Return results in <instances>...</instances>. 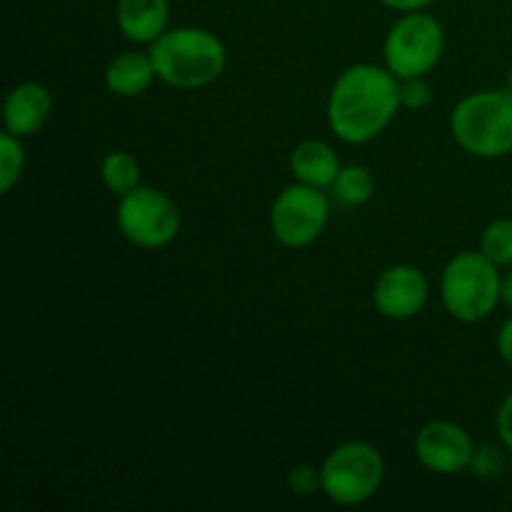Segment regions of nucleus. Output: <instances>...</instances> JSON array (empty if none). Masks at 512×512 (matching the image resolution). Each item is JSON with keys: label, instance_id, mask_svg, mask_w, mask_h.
Wrapping results in <instances>:
<instances>
[{"label": "nucleus", "instance_id": "nucleus-12", "mask_svg": "<svg viewBox=\"0 0 512 512\" xmlns=\"http://www.w3.org/2000/svg\"><path fill=\"white\" fill-rule=\"evenodd\" d=\"M168 0H118L115 18L130 43H155L168 28Z\"/></svg>", "mask_w": 512, "mask_h": 512}, {"label": "nucleus", "instance_id": "nucleus-9", "mask_svg": "<svg viewBox=\"0 0 512 512\" xmlns=\"http://www.w3.org/2000/svg\"><path fill=\"white\" fill-rule=\"evenodd\" d=\"M475 450L478 445L473 443L468 430L450 420H433V423L423 425L413 443L418 463L430 473L440 475H455L468 470L473 465Z\"/></svg>", "mask_w": 512, "mask_h": 512}, {"label": "nucleus", "instance_id": "nucleus-6", "mask_svg": "<svg viewBox=\"0 0 512 512\" xmlns=\"http://www.w3.org/2000/svg\"><path fill=\"white\" fill-rule=\"evenodd\" d=\"M445 53V30L433 15L413 13L395 20L383 43L385 68L398 80L425 78Z\"/></svg>", "mask_w": 512, "mask_h": 512}, {"label": "nucleus", "instance_id": "nucleus-18", "mask_svg": "<svg viewBox=\"0 0 512 512\" xmlns=\"http://www.w3.org/2000/svg\"><path fill=\"white\" fill-rule=\"evenodd\" d=\"M20 140L23 138L8 133V130L0 135V193H10L23 175L25 150Z\"/></svg>", "mask_w": 512, "mask_h": 512}, {"label": "nucleus", "instance_id": "nucleus-21", "mask_svg": "<svg viewBox=\"0 0 512 512\" xmlns=\"http://www.w3.org/2000/svg\"><path fill=\"white\" fill-rule=\"evenodd\" d=\"M470 468H473V473L478 478H498L505 468L503 453L498 448H493V445H483V448L475 450V458Z\"/></svg>", "mask_w": 512, "mask_h": 512}, {"label": "nucleus", "instance_id": "nucleus-3", "mask_svg": "<svg viewBox=\"0 0 512 512\" xmlns=\"http://www.w3.org/2000/svg\"><path fill=\"white\" fill-rule=\"evenodd\" d=\"M453 140L473 158H503L512 153V93L480 90L460 100L450 115Z\"/></svg>", "mask_w": 512, "mask_h": 512}, {"label": "nucleus", "instance_id": "nucleus-11", "mask_svg": "<svg viewBox=\"0 0 512 512\" xmlns=\"http://www.w3.org/2000/svg\"><path fill=\"white\" fill-rule=\"evenodd\" d=\"M50 110H53V98L45 85L20 83L5 95L3 125L18 138H30L48 123Z\"/></svg>", "mask_w": 512, "mask_h": 512}, {"label": "nucleus", "instance_id": "nucleus-10", "mask_svg": "<svg viewBox=\"0 0 512 512\" xmlns=\"http://www.w3.org/2000/svg\"><path fill=\"white\" fill-rule=\"evenodd\" d=\"M430 283L415 265H393L385 270L373 288V305L383 318L410 320L425 308Z\"/></svg>", "mask_w": 512, "mask_h": 512}, {"label": "nucleus", "instance_id": "nucleus-14", "mask_svg": "<svg viewBox=\"0 0 512 512\" xmlns=\"http://www.w3.org/2000/svg\"><path fill=\"white\" fill-rule=\"evenodd\" d=\"M158 78L150 53H120L105 68V85L118 98H138Z\"/></svg>", "mask_w": 512, "mask_h": 512}, {"label": "nucleus", "instance_id": "nucleus-24", "mask_svg": "<svg viewBox=\"0 0 512 512\" xmlns=\"http://www.w3.org/2000/svg\"><path fill=\"white\" fill-rule=\"evenodd\" d=\"M388 8L393 10H403V13H413V10H425L428 5H433L435 0H380Z\"/></svg>", "mask_w": 512, "mask_h": 512}, {"label": "nucleus", "instance_id": "nucleus-13", "mask_svg": "<svg viewBox=\"0 0 512 512\" xmlns=\"http://www.w3.org/2000/svg\"><path fill=\"white\" fill-rule=\"evenodd\" d=\"M290 173L298 183L313 185V188H333L340 173V158L323 140H303L290 153Z\"/></svg>", "mask_w": 512, "mask_h": 512}, {"label": "nucleus", "instance_id": "nucleus-2", "mask_svg": "<svg viewBox=\"0 0 512 512\" xmlns=\"http://www.w3.org/2000/svg\"><path fill=\"white\" fill-rule=\"evenodd\" d=\"M148 53L158 78L180 90L215 83L228 65V48L223 40L203 28L165 30L155 43H150Z\"/></svg>", "mask_w": 512, "mask_h": 512}, {"label": "nucleus", "instance_id": "nucleus-7", "mask_svg": "<svg viewBox=\"0 0 512 512\" xmlns=\"http://www.w3.org/2000/svg\"><path fill=\"white\" fill-rule=\"evenodd\" d=\"M115 223L128 243L145 250L165 248L180 233V208L170 195L138 185L120 198Z\"/></svg>", "mask_w": 512, "mask_h": 512}, {"label": "nucleus", "instance_id": "nucleus-5", "mask_svg": "<svg viewBox=\"0 0 512 512\" xmlns=\"http://www.w3.org/2000/svg\"><path fill=\"white\" fill-rule=\"evenodd\" d=\"M325 498L335 505L353 508L373 498L385 480V458L373 443H343L320 465Z\"/></svg>", "mask_w": 512, "mask_h": 512}, {"label": "nucleus", "instance_id": "nucleus-25", "mask_svg": "<svg viewBox=\"0 0 512 512\" xmlns=\"http://www.w3.org/2000/svg\"><path fill=\"white\" fill-rule=\"evenodd\" d=\"M503 303L512 310V273L503 278Z\"/></svg>", "mask_w": 512, "mask_h": 512}, {"label": "nucleus", "instance_id": "nucleus-8", "mask_svg": "<svg viewBox=\"0 0 512 512\" xmlns=\"http://www.w3.org/2000/svg\"><path fill=\"white\" fill-rule=\"evenodd\" d=\"M330 220V203L313 185H288L270 208L273 238L285 248H308L325 233Z\"/></svg>", "mask_w": 512, "mask_h": 512}, {"label": "nucleus", "instance_id": "nucleus-23", "mask_svg": "<svg viewBox=\"0 0 512 512\" xmlns=\"http://www.w3.org/2000/svg\"><path fill=\"white\" fill-rule=\"evenodd\" d=\"M498 353L500 358L512 368V318L505 320L503 328L498 333Z\"/></svg>", "mask_w": 512, "mask_h": 512}, {"label": "nucleus", "instance_id": "nucleus-17", "mask_svg": "<svg viewBox=\"0 0 512 512\" xmlns=\"http://www.w3.org/2000/svg\"><path fill=\"white\" fill-rule=\"evenodd\" d=\"M480 253L493 260L498 268L512 265V218L493 220L480 235Z\"/></svg>", "mask_w": 512, "mask_h": 512}, {"label": "nucleus", "instance_id": "nucleus-22", "mask_svg": "<svg viewBox=\"0 0 512 512\" xmlns=\"http://www.w3.org/2000/svg\"><path fill=\"white\" fill-rule=\"evenodd\" d=\"M495 425H498V433H500V440H503V445L512 453V393L505 395V400L500 403Z\"/></svg>", "mask_w": 512, "mask_h": 512}, {"label": "nucleus", "instance_id": "nucleus-19", "mask_svg": "<svg viewBox=\"0 0 512 512\" xmlns=\"http://www.w3.org/2000/svg\"><path fill=\"white\" fill-rule=\"evenodd\" d=\"M288 488L293 490L295 495H303V498H310L318 490H323V480H320V468L308 463L293 465L288 470Z\"/></svg>", "mask_w": 512, "mask_h": 512}, {"label": "nucleus", "instance_id": "nucleus-16", "mask_svg": "<svg viewBox=\"0 0 512 512\" xmlns=\"http://www.w3.org/2000/svg\"><path fill=\"white\" fill-rule=\"evenodd\" d=\"M375 193V178L363 165H345L340 168L333 183V195L345 208H360L368 203Z\"/></svg>", "mask_w": 512, "mask_h": 512}, {"label": "nucleus", "instance_id": "nucleus-20", "mask_svg": "<svg viewBox=\"0 0 512 512\" xmlns=\"http://www.w3.org/2000/svg\"><path fill=\"white\" fill-rule=\"evenodd\" d=\"M433 103V90L423 78L400 80V108L423 110Z\"/></svg>", "mask_w": 512, "mask_h": 512}, {"label": "nucleus", "instance_id": "nucleus-26", "mask_svg": "<svg viewBox=\"0 0 512 512\" xmlns=\"http://www.w3.org/2000/svg\"><path fill=\"white\" fill-rule=\"evenodd\" d=\"M508 90L512 93V65H510V73H508Z\"/></svg>", "mask_w": 512, "mask_h": 512}, {"label": "nucleus", "instance_id": "nucleus-1", "mask_svg": "<svg viewBox=\"0 0 512 512\" xmlns=\"http://www.w3.org/2000/svg\"><path fill=\"white\" fill-rule=\"evenodd\" d=\"M400 108V80L388 68L358 63L345 68L328 95V125L348 145L385 133Z\"/></svg>", "mask_w": 512, "mask_h": 512}, {"label": "nucleus", "instance_id": "nucleus-15", "mask_svg": "<svg viewBox=\"0 0 512 512\" xmlns=\"http://www.w3.org/2000/svg\"><path fill=\"white\" fill-rule=\"evenodd\" d=\"M100 180L110 193L118 198L128 195L140 185V163L133 153L128 150H110L103 160H100Z\"/></svg>", "mask_w": 512, "mask_h": 512}, {"label": "nucleus", "instance_id": "nucleus-4", "mask_svg": "<svg viewBox=\"0 0 512 512\" xmlns=\"http://www.w3.org/2000/svg\"><path fill=\"white\" fill-rule=\"evenodd\" d=\"M440 298L450 318L460 323H480L490 318L503 300L500 268L480 250L458 253L445 265L440 278Z\"/></svg>", "mask_w": 512, "mask_h": 512}]
</instances>
